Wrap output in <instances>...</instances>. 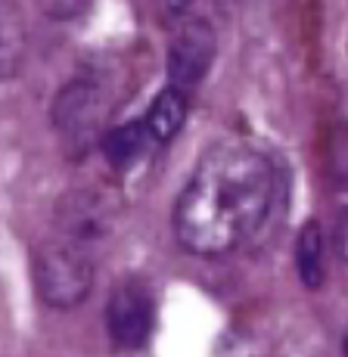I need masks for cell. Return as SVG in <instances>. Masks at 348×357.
Listing matches in <instances>:
<instances>
[{
  "mask_svg": "<svg viewBox=\"0 0 348 357\" xmlns=\"http://www.w3.org/2000/svg\"><path fill=\"white\" fill-rule=\"evenodd\" d=\"M190 3H193V0H156V6H159V10H162V16H168V19L183 16Z\"/></svg>",
  "mask_w": 348,
  "mask_h": 357,
  "instance_id": "cell-11",
  "label": "cell"
},
{
  "mask_svg": "<svg viewBox=\"0 0 348 357\" xmlns=\"http://www.w3.org/2000/svg\"><path fill=\"white\" fill-rule=\"evenodd\" d=\"M35 286L44 305L72 311L93 289V267L84 249L72 243H50L35 255Z\"/></svg>",
  "mask_w": 348,
  "mask_h": 357,
  "instance_id": "cell-2",
  "label": "cell"
},
{
  "mask_svg": "<svg viewBox=\"0 0 348 357\" xmlns=\"http://www.w3.org/2000/svg\"><path fill=\"white\" fill-rule=\"evenodd\" d=\"M156 324V301L153 292L140 280H125L109 295L106 305V326L115 345L121 348H143Z\"/></svg>",
  "mask_w": 348,
  "mask_h": 357,
  "instance_id": "cell-5",
  "label": "cell"
},
{
  "mask_svg": "<svg viewBox=\"0 0 348 357\" xmlns=\"http://www.w3.org/2000/svg\"><path fill=\"white\" fill-rule=\"evenodd\" d=\"M84 3L87 0H40L44 13H50V16H75L84 10Z\"/></svg>",
  "mask_w": 348,
  "mask_h": 357,
  "instance_id": "cell-10",
  "label": "cell"
},
{
  "mask_svg": "<svg viewBox=\"0 0 348 357\" xmlns=\"http://www.w3.org/2000/svg\"><path fill=\"white\" fill-rule=\"evenodd\" d=\"M218 3H221L224 10H234V6H243L245 0H218Z\"/></svg>",
  "mask_w": 348,
  "mask_h": 357,
  "instance_id": "cell-13",
  "label": "cell"
},
{
  "mask_svg": "<svg viewBox=\"0 0 348 357\" xmlns=\"http://www.w3.org/2000/svg\"><path fill=\"white\" fill-rule=\"evenodd\" d=\"M296 273L305 289H320L326 280V245L317 221H308L296 239Z\"/></svg>",
  "mask_w": 348,
  "mask_h": 357,
  "instance_id": "cell-8",
  "label": "cell"
},
{
  "mask_svg": "<svg viewBox=\"0 0 348 357\" xmlns=\"http://www.w3.org/2000/svg\"><path fill=\"white\" fill-rule=\"evenodd\" d=\"M143 121H146L156 143H172L174 137L181 134L183 121H187V93L174 91V87H165V91L153 100V106H149Z\"/></svg>",
  "mask_w": 348,
  "mask_h": 357,
  "instance_id": "cell-9",
  "label": "cell"
},
{
  "mask_svg": "<svg viewBox=\"0 0 348 357\" xmlns=\"http://www.w3.org/2000/svg\"><path fill=\"white\" fill-rule=\"evenodd\" d=\"M336 239H339V252H342V258L348 261V215L339 221V233H336Z\"/></svg>",
  "mask_w": 348,
  "mask_h": 357,
  "instance_id": "cell-12",
  "label": "cell"
},
{
  "mask_svg": "<svg viewBox=\"0 0 348 357\" xmlns=\"http://www.w3.org/2000/svg\"><path fill=\"white\" fill-rule=\"evenodd\" d=\"M100 121V93L87 81H75V84L59 91L53 102V125L63 130V137H87Z\"/></svg>",
  "mask_w": 348,
  "mask_h": 357,
  "instance_id": "cell-6",
  "label": "cell"
},
{
  "mask_svg": "<svg viewBox=\"0 0 348 357\" xmlns=\"http://www.w3.org/2000/svg\"><path fill=\"white\" fill-rule=\"evenodd\" d=\"M274 199L277 171L268 155L245 143H218L177 196L174 236L190 255H227L262 233Z\"/></svg>",
  "mask_w": 348,
  "mask_h": 357,
  "instance_id": "cell-1",
  "label": "cell"
},
{
  "mask_svg": "<svg viewBox=\"0 0 348 357\" xmlns=\"http://www.w3.org/2000/svg\"><path fill=\"white\" fill-rule=\"evenodd\" d=\"M342 357H348V329H345V335H342Z\"/></svg>",
  "mask_w": 348,
  "mask_h": 357,
  "instance_id": "cell-14",
  "label": "cell"
},
{
  "mask_svg": "<svg viewBox=\"0 0 348 357\" xmlns=\"http://www.w3.org/2000/svg\"><path fill=\"white\" fill-rule=\"evenodd\" d=\"M153 146H156V140H153V134H149V128H146L143 119L112 128L103 137V153H106V159L115 171L134 168V165H137Z\"/></svg>",
  "mask_w": 348,
  "mask_h": 357,
  "instance_id": "cell-7",
  "label": "cell"
},
{
  "mask_svg": "<svg viewBox=\"0 0 348 357\" xmlns=\"http://www.w3.org/2000/svg\"><path fill=\"white\" fill-rule=\"evenodd\" d=\"M121 202L112 193L103 190H72L69 196L59 202L56 224L66 243L78 245H97L112 236L115 224H119Z\"/></svg>",
  "mask_w": 348,
  "mask_h": 357,
  "instance_id": "cell-3",
  "label": "cell"
},
{
  "mask_svg": "<svg viewBox=\"0 0 348 357\" xmlns=\"http://www.w3.org/2000/svg\"><path fill=\"white\" fill-rule=\"evenodd\" d=\"M218 53V34L206 19H187L168 44V84L190 93L202 84Z\"/></svg>",
  "mask_w": 348,
  "mask_h": 357,
  "instance_id": "cell-4",
  "label": "cell"
}]
</instances>
